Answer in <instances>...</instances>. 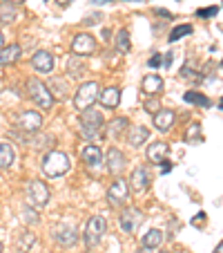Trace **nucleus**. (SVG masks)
I'll return each instance as SVG.
<instances>
[{
  "mask_svg": "<svg viewBox=\"0 0 223 253\" xmlns=\"http://www.w3.org/2000/svg\"><path fill=\"white\" fill-rule=\"evenodd\" d=\"M81 137L87 139V141H94V139H100L105 130V117L100 110L96 108H87V110L81 112Z\"/></svg>",
  "mask_w": 223,
  "mask_h": 253,
  "instance_id": "1",
  "label": "nucleus"
},
{
  "mask_svg": "<svg viewBox=\"0 0 223 253\" xmlns=\"http://www.w3.org/2000/svg\"><path fill=\"white\" fill-rule=\"evenodd\" d=\"M69 168H71L69 155L61 153V150H49V153L43 157V162H40V170H43L45 177H49V179H56V177L67 175Z\"/></svg>",
  "mask_w": 223,
  "mask_h": 253,
  "instance_id": "2",
  "label": "nucleus"
},
{
  "mask_svg": "<svg viewBox=\"0 0 223 253\" xmlns=\"http://www.w3.org/2000/svg\"><path fill=\"white\" fill-rule=\"evenodd\" d=\"M27 94H29V99H32L33 103L38 105L40 110H52L54 103H56L54 94L49 92V87L45 85L40 79H29L27 81Z\"/></svg>",
  "mask_w": 223,
  "mask_h": 253,
  "instance_id": "3",
  "label": "nucleus"
},
{
  "mask_svg": "<svg viewBox=\"0 0 223 253\" xmlns=\"http://www.w3.org/2000/svg\"><path fill=\"white\" fill-rule=\"evenodd\" d=\"M49 197H52V193H49V188H47L45 182H40V179H32V182L27 184V206L40 211L49 204Z\"/></svg>",
  "mask_w": 223,
  "mask_h": 253,
  "instance_id": "4",
  "label": "nucleus"
},
{
  "mask_svg": "<svg viewBox=\"0 0 223 253\" xmlns=\"http://www.w3.org/2000/svg\"><path fill=\"white\" fill-rule=\"evenodd\" d=\"M105 231H107V222H105L103 215H92L90 220H87L83 240H85V244L90 249H94V247H98L100 240L105 238Z\"/></svg>",
  "mask_w": 223,
  "mask_h": 253,
  "instance_id": "5",
  "label": "nucleus"
},
{
  "mask_svg": "<svg viewBox=\"0 0 223 253\" xmlns=\"http://www.w3.org/2000/svg\"><path fill=\"white\" fill-rule=\"evenodd\" d=\"M107 202H109V206H114V209H125V206H127V202H129V184H127V179L116 177L114 182L109 184Z\"/></svg>",
  "mask_w": 223,
  "mask_h": 253,
  "instance_id": "6",
  "label": "nucleus"
},
{
  "mask_svg": "<svg viewBox=\"0 0 223 253\" xmlns=\"http://www.w3.org/2000/svg\"><path fill=\"white\" fill-rule=\"evenodd\" d=\"M98 83L96 81H85L78 85L76 94H74V105H76V110L83 112L87 110V108H92L94 105V101L98 99Z\"/></svg>",
  "mask_w": 223,
  "mask_h": 253,
  "instance_id": "7",
  "label": "nucleus"
},
{
  "mask_svg": "<svg viewBox=\"0 0 223 253\" xmlns=\"http://www.w3.org/2000/svg\"><path fill=\"white\" fill-rule=\"evenodd\" d=\"M145 222V215H143L141 209H134V206H127V209L121 211L119 215V224L121 229H123V233L127 235H134L138 229H141V224Z\"/></svg>",
  "mask_w": 223,
  "mask_h": 253,
  "instance_id": "8",
  "label": "nucleus"
},
{
  "mask_svg": "<svg viewBox=\"0 0 223 253\" xmlns=\"http://www.w3.org/2000/svg\"><path fill=\"white\" fill-rule=\"evenodd\" d=\"M16 128L25 134H36L43 128V115L36 110H23L16 117Z\"/></svg>",
  "mask_w": 223,
  "mask_h": 253,
  "instance_id": "9",
  "label": "nucleus"
},
{
  "mask_svg": "<svg viewBox=\"0 0 223 253\" xmlns=\"http://www.w3.org/2000/svg\"><path fill=\"white\" fill-rule=\"evenodd\" d=\"M81 159L87 170L94 172V175L105 168V155H103V150H100V146H94V143H90V146H85V148L81 150Z\"/></svg>",
  "mask_w": 223,
  "mask_h": 253,
  "instance_id": "10",
  "label": "nucleus"
},
{
  "mask_svg": "<svg viewBox=\"0 0 223 253\" xmlns=\"http://www.w3.org/2000/svg\"><path fill=\"white\" fill-rule=\"evenodd\" d=\"M94 49H96V39L92 34L81 32L71 39V52H74V56L85 58V56H90V54H94Z\"/></svg>",
  "mask_w": 223,
  "mask_h": 253,
  "instance_id": "11",
  "label": "nucleus"
},
{
  "mask_svg": "<svg viewBox=\"0 0 223 253\" xmlns=\"http://www.w3.org/2000/svg\"><path fill=\"white\" fill-rule=\"evenodd\" d=\"M127 184H129V191H134V193H145L147 188H150V184H152V175H150V168H147V166H136V168L132 170V175H129Z\"/></svg>",
  "mask_w": 223,
  "mask_h": 253,
  "instance_id": "12",
  "label": "nucleus"
},
{
  "mask_svg": "<svg viewBox=\"0 0 223 253\" xmlns=\"http://www.w3.org/2000/svg\"><path fill=\"white\" fill-rule=\"evenodd\" d=\"M125 166H127L125 153L121 148H116V146H112V148L107 150V155H105V168H107L114 177H121V172L125 170Z\"/></svg>",
  "mask_w": 223,
  "mask_h": 253,
  "instance_id": "13",
  "label": "nucleus"
},
{
  "mask_svg": "<svg viewBox=\"0 0 223 253\" xmlns=\"http://www.w3.org/2000/svg\"><path fill=\"white\" fill-rule=\"evenodd\" d=\"M54 238H56V242L61 244V247H71V244H76V240H78V231L71 224L63 222V224H56Z\"/></svg>",
  "mask_w": 223,
  "mask_h": 253,
  "instance_id": "14",
  "label": "nucleus"
},
{
  "mask_svg": "<svg viewBox=\"0 0 223 253\" xmlns=\"http://www.w3.org/2000/svg\"><path fill=\"white\" fill-rule=\"evenodd\" d=\"M152 121H154V128L159 132H170L174 128V121H176V115L174 110H167V108H161L157 115H152Z\"/></svg>",
  "mask_w": 223,
  "mask_h": 253,
  "instance_id": "15",
  "label": "nucleus"
},
{
  "mask_svg": "<svg viewBox=\"0 0 223 253\" xmlns=\"http://www.w3.org/2000/svg\"><path fill=\"white\" fill-rule=\"evenodd\" d=\"M32 65L36 72H40V74H49V72L54 70V56L49 52H45V49H38V52L32 56Z\"/></svg>",
  "mask_w": 223,
  "mask_h": 253,
  "instance_id": "16",
  "label": "nucleus"
},
{
  "mask_svg": "<svg viewBox=\"0 0 223 253\" xmlns=\"http://www.w3.org/2000/svg\"><path fill=\"white\" fill-rule=\"evenodd\" d=\"M147 159L152 164H165L167 155H170V146L165 141H154L152 146H147Z\"/></svg>",
  "mask_w": 223,
  "mask_h": 253,
  "instance_id": "17",
  "label": "nucleus"
},
{
  "mask_svg": "<svg viewBox=\"0 0 223 253\" xmlns=\"http://www.w3.org/2000/svg\"><path fill=\"white\" fill-rule=\"evenodd\" d=\"M23 56V47L18 43H9L0 47V67L2 65H14L16 61H20Z\"/></svg>",
  "mask_w": 223,
  "mask_h": 253,
  "instance_id": "18",
  "label": "nucleus"
},
{
  "mask_svg": "<svg viewBox=\"0 0 223 253\" xmlns=\"http://www.w3.org/2000/svg\"><path fill=\"white\" fill-rule=\"evenodd\" d=\"M125 128H129V119L127 117H116V119H112L109 124H105L103 132L107 134L109 139H119L121 134L125 132Z\"/></svg>",
  "mask_w": 223,
  "mask_h": 253,
  "instance_id": "19",
  "label": "nucleus"
},
{
  "mask_svg": "<svg viewBox=\"0 0 223 253\" xmlns=\"http://www.w3.org/2000/svg\"><path fill=\"white\" fill-rule=\"evenodd\" d=\"M147 139H150V130H147L145 126H132V128H127V143L132 148L143 146Z\"/></svg>",
  "mask_w": 223,
  "mask_h": 253,
  "instance_id": "20",
  "label": "nucleus"
},
{
  "mask_svg": "<svg viewBox=\"0 0 223 253\" xmlns=\"http://www.w3.org/2000/svg\"><path fill=\"white\" fill-rule=\"evenodd\" d=\"M98 101L103 108H119L121 103V87H105L103 92L98 94Z\"/></svg>",
  "mask_w": 223,
  "mask_h": 253,
  "instance_id": "21",
  "label": "nucleus"
},
{
  "mask_svg": "<svg viewBox=\"0 0 223 253\" xmlns=\"http://www.w3.org/2000/svg\"><path fill=\"white\" fill-rule=\"evenodd\" d=\"M143 92H145L147 96H159L163 92V79L159 77V74H147L145 79H143Z\"/></svg>",
  "mask_w": 223,
  "mask_h": 253,
  "instance_id": "22",
  "label": "nucleus"
},
{
  "mask_svg": "<svg viewBox=\"0 0 223 253\" xmlns=\"http://www.w3.org/2000/svg\"><path fill=\"white\" fill-rule=\"evenodd\" d=\"M85 72H87V65L81 56H71L67 61V77L69 79H81Z\"/></svg>",
  "mask_w": 223,
  "mask_h": 253,
  "instance_id": "23",
  "label": "nucleus"
},
{
  "mask_svg": "<svg viewBox=\"0 0 223 253\" xmlns=\"http://www.w3.org/2000/svg\"><path fill=\"white\" fill-rule=\"evenodd\" d=\"M16 159V153H14V146L7 141H0V168L5 170V168H11Z\"/></svg>",
  "mask_w": 223,
  "mask_h": 253,
  "instance_id": "24",
  "label": "nucleus"
},
{
  "mask_svg": "<svg viewBox=\"0 0 223 253\" xmlns=\"http://www.w3.org/2000/svg\"><path fill=\"white\" fill-rule=\"evenodd\" d=\"M163 240H165V235H163L161 229H150L145 235H143V247L147 249H159L163 244Z\"/></svg>",
  "mask_w": 223,
  "mask_h": 253,
  "instance_id": "25",
  "label": "nucleus"
},
{
  "mask_svg": "<svg viewBox=\"0 0 223 253\" xmlns=\"http://www.w3.org/2000/svg\"><path fill=\"white\" fill-rule=\"evenodd\" d=\"M183 101H185V103H190V105H201V108H210V105H212V101H210L203 92H194V90L185 92Z\"/></svg>",
  "mask_w": 223,
  "mask_h": 253,
  "instance_id": "26",
  "label": "nucleus"
},
{
  "mask_svg": "<svg viewBox=\"0 0 223 253\" xmlns=\"http://www.w3.org/2000/svg\"><path fill=\"white\" fill-rule=\"evenodd\" d=\"M14 20H16V7L11 2H7V0H2L0 2V25H9Z\"/></svg>",
  "mask_w": 223,
  "mask_h": 253,
  "instance_id": "27",
  "label": "nucleus"
},
{
  "mask_svg": "<svg viewBox=\"0 0 223 253\" xmlns=\"http://www.w3.org/2000/svg\"><path fill=\"white\" fill-rule=\"evenodd\" d=\"M114 43H116V47L121 49V52H129V47H132V45H129V32L127 29H119V32H116V36H114Z\"/></svg>",
  "mask_w": 223,
  "mask_h": 253,
  "instance_id": "28",
  "label": "nucleus"
},
{
  "mask_svg": "<svg viewBox=\"0 0 223 253\" xmlns=\"http://www.w3.org/2000/svg\"><path fill=\"white\" fill-rule=\"evenodd\" d=\"M179 74H181V79H183V81H190V83H201V81H203V77H201L199 72H196L194 67H190V65H183Z\"/></svg>",
  "mask_w": 223,
  "mask_h": 253,
  "instance_id": "29",
  "label": "nucleus"
},
{
  "mask_svg": "<svg viewBox=\"0 0 223 253\" xmlns=\"http://www.w3.org/2000/svg\"><path fill=\"white\" fill-rule=\"evenodd\" d=\"M188 34H192V25H176L174 29L170 32V43H176V41H181L183 36H188Z\"/></svg>",
  "mask_w": 223,
  "mask_h": 253,
  "instance_id": "30",
  "label": "nucleus"
},
{
  "mask_svg": "<svg viewBox=\"0 0 223 253\" xmlns=\"http://www.w3.org/2000/svg\"><path fill=\"white\" fill-rule=\"evenodd\" d=\"M20 215H23L25 224H36V222H38V211L32 209V206H25V209L20 211Z\"/></svg>",
  "mask_w": 223,
  "mask_h": 253,
  "instance_id": "31",
  "label": "nucleus"
},
{
  "mask_svg": "<svg viewBox=\"0 0 223 253\" xmlns=\"http://www.w3.org/2000/svg\"><path fill=\"white\" fill-rule=\"evenodd\" d=\"M32 244H33V233H29V231H27V233L20 235V240H18V249H20L23 253H27L29 249H32Z\"/></svg>",
  "mask_w": 223,
  "mask_h": 253,
  "instance_id": "32",
  "label": "nucleus"
},
{
  "mask_svg": "<svg viewBox=\"0 0 223 253\" xmlns=\"http://www.w3.org/2000/svg\"><path fill=\"white\" fill-rule=\"evenodd\" d=\"M52 85L58 90L56 94L61 96V99H67V96H69V92H67V83L63 81V79H58V77H56V79H54V81H52Z\"/></svg>",
  "mask_w": 223,
  "mask_h": 253,
  "instance_id": "33",
  "label": "nucleus"
},
{
  "mask_svg": "<svg viewBox=\"0 0 223 253\" xmlns=\"http://www.w3.org/2000/svg\"><path fill=\"white\" fill-rule=\"evenodd\" d=\"M219 14V7H201V9H196V16L199 18H214V16Z\"/></svg>",
  "mask_w": 223,
  "mask_h": 253,
  "instance_id": "34",
  "label": "nucleus"
},
{
  "mask_svg": "<svg viewBox=\"0 0 223 253\" xmlns=\"http://www.w3.org/2000/svg\"><path fill=\"white\" fill-rule=\"evenodd\" d=\"M143 108H145V112H150V115H157V112L161 110V103H159V99H147Z\"/></svg>",
  "mask_w": 223,
  "mask_h": 253,
  "instance_id": "35",
  "label": "nucleus"
},
{
  "mask_svg": "<svg viewBox=\"0 0 223 253\" xmlns=\"http://www.w3.org/2000/svg\"><path fill=\"white\" fill-rule=\"evenodd\" d=\"M201 137V126L199 124H192L190 126V132H185V139L190 141V139H199Z\"/></svg>",
  "mask_w": 223,
  "mask_h": 253,
  "instance_id": "36",
  "label": "nucleus"
},
{
  "mask_svg": "<svg viewBox=\"0 0 223 253\" xmlns=\"http://www.w3.org/2000/svg\"><path fill=\"white\" fill-rule=\"evenodd\" d=\"M43 143H54V137L52 134H45V139L43 137L33 139V148H43Z\"/></svg>",
  "mask_w": 223,
  "mask_h": 253,
  "instance_id": "37",
  "label": "nucleus"
},
{
  "mask_svg": "<svg viewBox=\"0 0 223 253\" xmlns=\"http://www.w3.org/2000/svg\"><path fill=\"white\" fill-rule=\"evenodd\" d=\"M161 63H163L161 54H154V56L150 58V61H147V65H150V67H159V65H161Z\"/></svg>",
  "mask_w": 223,
  "mask_h": 253,
  "instance_id": "38",
  "label": "nucleus"
},
{
  "mask_svg": "<svg viewBox=\"0 0 223 253\" xmlns=\"http://www.w3.org/2000/svg\"><path fill=\"white\" fill-rule=\"evenodd\" d=\"M94 7H103V5H112V2H116V0H90Z\"/></svg>",
  "mask_w": 223,
  "mask_h": 253,
  "instance_id": "39",
  "label": "nucleus"
},
{
  "mask_svg": "<svg viewBox=\"0 0 223 253\" xmlns=\"http://www.w3.org/2000/svg\"><path fill=\"white\" fill-rule=\"evenodd\" d=\"M172 56H174V54H165V58H163V65H165V67H170L172 65Z\"/></svg>",
  "mask_w": 223,
  "mask_h": 253,
  "instance_id": "40",
  "label": "nucleus"
},
{
  "mask_svg": "<svg viewBox=\"0 0 223 253\" xmlns=\"http://www.w3.org/2000/svg\"><path fill=\"white\" fill-rule=\"evenodd\" d=\"M157 14L159 16H165V18H174V14H170L167 9H157Z\"/></svg>",
  "mask_w": 223,
  "mask_h": 253,
  "instance_id": "41",
  "label": "nucleus"
},
{
  "mask_svg": "<svg viewBox=\"0 0 223 253\" xmlns=\"http://www.w3.org/2000/svg\"><path fill=\"white\" fill-rule=\"evenodd\" d=\"M123 2H134V5H145V2H150V0H123Z\"/></svg>",
  "mask_w": 223,
  "mask_h": 253,
  "instance_id": "42",
  "label": "nucleus"
},
{
  "mask_svg": "<svg viewBox=\"0 0 223 253\" xmlns=\"http://www.w3.org/2000/svg\"><path fill=\"white\" fill-rule=\"evenodd\" d=\"M138 253H154V249H147V247H141V249H138Z\"/></svg>",
  "mask_w": 223,
  "mask_h": 253,
  "instance_id": "43",
  "label": "nucleus"
},
{
  "mask_svg": "<svg viewBox=\"0 0 223 253\" xmlns=\"http://www.w3.org/2000/svg\"><path fill=\"white\" fill-rule=\"evenodd\" d=\"M7 2H11V5H14V7H16V5H23L25 0H7Z\"/></svg>",
  "mask_w": 223,
  "mask_h": 253,
  "instance_id": "44",
  "label": "nucleus"
},
{
  "mask_svg": "<svg viewBox=\"0 0 223 253\" xmlns=\"http://www.w3.org/2000/svg\"><path fill=\"white\" fill-rule=\"evenodd\" d=\"M212 253H223V242H219V247L217 249H214V251Z\"/></svg>",
  "mask_w": 223,
  "mask_h": 253,
  "instance_id": "45",
  "label": "nucleus"
},
{
  "mask_svg": "<svg viewBox=\"0 0 223 253\" xmlns=\"http://www.w3.org/2000/svg\"><path fill=\"white\" fill-rule=\"evenodd\" d=\"M2 45H5V34L0 32V47H2Z\"/></svg>",
  "mask_w": 223,
  "mask_h": 253,
  "instance_id": "46",
  "label": "nucleus"
},
{
  "mask_svg": "<svg viewBox=\"0 0 223 253\" xmlns=\"http://www.w3.org/2000/svg\"><path fill=\"white\" fill-rule=\"evenodd\" d=\"M58 2H61L63 7H67V5H69V2H71V0H58Z\"/></svg>",
  "mask_w": 223,
  "mask_h": 253,
  "instance_id": "47",
  "label": "nucleus"
},
{
  "mask_svg": "<svg viewBox=\"0 0 223 253\" xmlns=\"http://www.w3.org/2000/svg\"><path fill=\"white\" fill-rule=\"evenodd\" d=\"M219 105H221V110H223V99H221V103H219Z\"/></svg>",
  "mask_w": 223,
  "mask_h": 253,
  "instance_id": "48",
  "label": "nucleus"
},
{
  "mask_svg": "<svg viewBox=\"0 0 223 253\" xmlns=\"http://www.w3.org/2000/svg\"><path fill=\"white\" fill-rule=\"evenodd\" d=\"M0 253H2V242H0Z\"/></svg>",
  "mask_w": 223,
  "mask_h": 253,
  "instance_id": "49",
  "label": "nucleus"
},
{
  "mask_svg": "<svg viewBox=\"0 0 223 253\" xmlns=\"http://www.w3.org/2000/svg\"><path fill=\"white\" fill-rule=\"evenodd\" d=\"M163 253H170V251H163Z\"/></svg>",
  "mask_w": 223,
  "mask_h": 253,
  "instance_id": "50",
  "label": "nucleus"
},
{
  "mask_svg": "<svg viewBox=\"0 0 223 253\" xmlns=\"http://www.w3.org/2000/svg\"><path fill=\"white\" fill-rule=\"evenodd\" d=\"M221 67H223V61H221Z\"/></svg>",
  "mask_w": 223,
  "mask_h": 253,
  "instance_id": "51",
  "label": "nucleus"
}]
</instances>
